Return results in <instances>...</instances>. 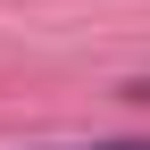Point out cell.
I'll return each mask as SVG.
<instances>
[{
  "mask_svg": "<svg viewBox=\"0 0 150 150\" xmlns=\"http://www.w3.org/2000/svg\"><path fill=\"white\" fill-rule=\"evenodd\" d=\"M108 150H150V142H108Z\"/></svg>",
  "mask_w": 150,
  "mask_h": 150,
  "instance_id": "6da1fadb",
  "label": "cell"
}]
</instances>
